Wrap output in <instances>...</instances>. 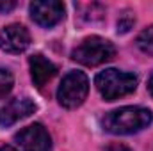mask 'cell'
<instances>
[{
	"mask_svg": "<svg viewBox=\"0 0 153 151\" xmlns=\"http://www.w3.org/2000/svg\"><path fill=\"white\" fill-rule=\"evenodd\" d=\"M153 123V112L148 107L141 105H126L111 110L103 115L102 124L103 130L114 135H132Z\"/></svg>",
	"mask_w": 153,
	"mask_h": 151,
	"instance_id": "obj_1",
	"label": "cell"
},
{
	"mask_svg": "<svg viewBox=\"0 0 153 151\" xmlns=\"http://www.w3.org/2000/svg\"><path fill=\"white\" fill-rule=\"evenodd\" d=\"M29 14L34 23L45 29H52L64 20V4L57 0H39L29 5Z\"/></svg>",
	"mask_w": 153,
	"mask_h": 151,
	"instance_id": "obj_6",
	"label": "cell"
},
{
	"mask_svg": "<svg viewBox=\"0 0 153 151\" xmlns=\"http://www.w3.org/2000/svg\"><path fill=\"white\" fill-rule=\"evenodd\" d=\"M38 110V105L34 103L32 98L29 96H18V98H13L11 101H7L2 109H0V126L7 128V126H13L16 124L18 121L32 115V114Z\"/></svg>",
	"mask_w": 153,
	"mask_h": 151,
	"instance_id": "obj_8",
	"label": "cell"
},
{
	"mask_svg": "<svg viewBox=\"0 0 153 151\" xmlns=\"http://www.w3.org/2000/svg\"><path fill=\"white\" fill-rule=\"evenodd\" d=\"M29 68H30V78L38 89H41L46 82H50L57 73V66L41 53L29 57Z\"/></svg>",
	"mask_w": 153,
	"mask_h": 151,
	"instance_id": "obj_9",
	"label": "cell"
},
{
	"mask_svg": "<svg viewBox=\"0 0 153 151\" xmlns=\"http://www.w3.org/2000/svg\"><path fill=\"white\" fill-rule=\"evenodd\" d=\"M22 151H52V137L41 123H32L14 135Z\"/></svg>",
	"mask_w": 153,
	"mask_h": 151,
	"instance_id": "obj_5",
	"label": "cell"
},
{
	"mask_svg": "<svg viewBox=\"0 0 153 151\" xmlns=\"http://www.w3.org/2000/svg\"><path fill=\"white\" fill-rule=\"evenodd\" d=\"M14 87V75L5 70V68H0V100H4Z\"/></svg>",
	"mask_w": 153,
	"mask_h": 151,
	"instance_id": "obj_11",
	"label": "cell"
},
{
	"mask_svg": "<svg viewBox=\"0 0 153 151\" xmlns=\"http://www.w3.org/2000/svg\"><path fill=\"white\" fill-rule=\"evenodd\" d=\"M30 46V32L20 23H11L0 30V50L11 55H20Z\"/></svg>",
	"mask_w": 153,
	"mask_h": 151,
	"instance_id": "obj_7",
	"label": "cell"
},
{
	"mask_svg": "<svg viewBox=\"0 0 153 151\" xmlns=\"http://www.w3.org/2000/svg\"><path fill=\"white\" fill-rule=\"evenodd\" d=\"M103 151H132L128 146H125V144H119V142H114V144H109V146H105V150Z\"/></svg>",
	"mask_w": 153,
	"mask_h": 151,
	"instance_id": "obj_13",
	"label": "cell"
},
{
	"mask_svg": "<svg viewBox=\"0 0 153 151\" xmlns=\"http://www.w3.org/2000/svg\"><path fill=\"white\" fill-rule=\"evenodd\" d=\"M148 93L153 96V71L150 73V76H148Z\"/></svg>",
	"mask_w": 153,
	"mask_h": 151,
	"instance_id": "obj_15",
	"label": "cell"
},
{
	"mask_svg": "<svg viewBox=\"0 0 153 151\" xmlns=\"http://www.w3.org/2000/svg\"><path fill=\"white\" fill-rule=\"evenodd\" d=\"M89 94V78L84 71L71 70L62 76L57 87V101L64 109H78Z\"/></svg>",
	"mask_w": 153,
	"mask_h": 151,
	"instance_id": "obj_4",
	"label": "cell"
},
{
	"mask_svg": "<svg viewBox=\"0 0 153 151\" xmlns=\"http://www.w3.org/2000/svg\"><path fill=\"white\" fill-rule=\"evenodd\" d=\"M16 7V2H0V13H9Z\"/></svg>",
	"mask_w": 153,
	"mask_h": 151,
	"instance_id": "obj_14",
	"label": "cell"
},
{
	"mask_svg": "<svg viewBox=\"0 0 153 151\" xmlns=\"http://www.w3.org/2000/svg\"><path fill=\"white\" fill-rule=\"evenodd\" d=\"M135 25V16L132 11H123V14L117 18V32L119 34H126L132 27Z\"/></svg>",
	"mask_w": 153,
	"mask_h": 151,
	"instance_id": "obj_12",
	"label": "cell"
},
{
	"mask_svg": "<svg viewBox=\"0 0 153 151\" xmlns=\"http://www.w3.org/2000/svg\"><path fill=\"white\" fill-rule=\"evenodd\" d=\"M137 82H139L137 75L128 71H119L116 68H107L94 76V85L105 101H114L132 94L137 89Z\"/></svg>",
	"mask_w": 153,
	"mask_h": 151,
	"instance_id": "obj_2",
	"label": "cell"
},
{
	"mask_svg": "<svg viewBox=\"0 0 153 151\" xmlns=\"http://www.w3.org/2000/svg\"><path fill=\"white\" fill-rule=\"evenodd\" d=\"M116 55V46L109 39L102 36H89L80 44H76L71 52V59L84 64V66H100L107 61H111Z\"/></svg>",
	"mask_w": 153,
	"mask_h": 151,
	"instance_id": "obj_3",
	"label": "cell"
},
{
	"mask_svg": "<svg viewBox=\"0 0 153 151\" xmlns=\"http://www.w3.org/2000/svg\"><path fill=\"white\" fill-rule=\"evenodd\" d=\"M0 151H18L16 148H13V146H9V144H5V146H2Z\"/></svg>",
	"mask_w": 153,
	"mask_h": 151,
	"instance_id": "obj_16",
	"label": "cell"
},
{
	"mask_svg": "<svg viewBox=\"0 0 153 151\" xmlns=\"http://www.w3.org/2000/svg\"><path fill=\"white\" fill-rule=\"evenodd\" d=\"M135 43H137V48H139L143 53L153 57V25L143 29V30L139 32L137 39H135Z\"/></svg>",
	"mask_w": 153,
	"mask_h": 151,
	"instance_id": "obj_10",
	"label": "cell"
}]
</instances>
